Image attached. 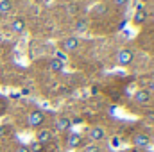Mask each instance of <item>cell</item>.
Instances as JSON below:
<instances>
[{
    "label": "cell",
    "mask_w": 154,
    "mask_h": 152,
    "mask_svg": "<svg viewBox=\"0 0 154 152\" xmlns=\"http://www.w3.org/2000/svg\"><path fill=\"white\" fill-rule=\"evenodd\" d=\"M63 66H65V65H63L61 61L54 59V57L48 61V70H50V72H54V74H59V72H63Z\"/></svg>",
    "instance_id": "11"
},
{
    "label": "cell",
    "mask_w": 154,
    "mask_h": 152,
    "mask_svg": "<svg viewBox=\"0 0 154 152\" xmlns=\"http://www.w3.org/2000/svg\"><path fill=\"white\" fill-rule=\"evenodd\" d=\"M43 147H45V145H41L38 141H32V143L29 145V150L31 152H43Z\"/></svg>",
    "instance_id": "15"
},
{
    "label": "cell",
    "mask_w": 154,
    "mask_h": 152,
    "mask_svg": "<svg viewBox=\"0 0 154 152\" xmlns=\"http://www.w3.org/2000/svg\"><path fill=\"white\" fill-rule=\"evenodd\" d=\"M50 2H52V0H43V4H47V5H48Z\"/></svg>",
    "instance_id": "23"
},
{
    "label": "cell",
    "mask_w": 154,
    "mask_h": 152,
    "mask_svg": "<svg viewBox=\"0 0 154 152\" xmlns=\"http://www.w3.org/2000/svg\"><path fill=\"white\" fill-rule=\"evenodd\" d=\"M133 57H134V54H133L131 50L122 48V50H118V54H116V63H118L120 66H129V65L133 63Z\"/></svg>",
    "instance_id": "1"
},
{
    "label": "cell",
    "mask_w": 154,
    "mask_h": 152,
    "mask_svg": "<svg viewBox=\"0 0 154 152\" xmlns=\"http://www.w3.org/2000/svg\"><path fill=\"white\" fill-rule=\"evenodd\" d=\"M74 27H75L77 32H86V31H88V23H86V20H77Z\"/></svg>",
    "instance_id": "14"
},
{
    "label": "cell",
    "mask_w": 154,
    "mask_h": 152,
    "mask_svg": "<svg viewBox=\"0 0 154 152\" xmlns=\"http://www.w3.org/2000/svg\"><path fill=\"white\" fill-rule=\"evenodd\" d=\"M133 145L138 147V149H145L151 145V138L147 134H134L133 136Z\"/></svg>",
    "instance_id": "5"
},
{
    "label": "cell",
    "mask_w": 154,
    "mask_h": 152,
    "mask_svg": "<svg viewBox=\"0 0 154 152\" xmlns=\"http://www.w3.org/2000/svg\"><path fill=\"white\" fill-rule=\"evenodd\" d=\"M11 29H13V32L20 34V32H23V29H25V22H23L22 18H14L13 23H11Z\"/></svg>",
    "instance_id": "10"
},
{
    "label": "cell",
    "mask_w": 154,
    "mask_h": 152,
    "mask_svg": "<svg viewBox=\"0 0 154 152\" xmlns=\"http://www.w3.org/2000/svg\"><path fill=\"white\" fill-rule=\"evenodd\" d=\"M4 134H5V127H2V125H0V136H4Z\"/></svg>",
    "instance_id": "22"
},
{
    "label": "cell",
    "mask_w": 154,
    "mask_h": 152,
    "mask_svg": "<svg viewBox=\"0 0 154 152\" xmlns=\"http://www.w3.org/2000/svg\"><path fill=\"white\" fill-rule=\"evenodd\" d=\"M13 11L11 0H0V14H9Z\"/></svg>",
    "instance_id": "12"
},
{
    "label": "cell",
    "mask_w": 154,
    "mask_h": 152,
    "mask_svg": "<svg viewBox=\"0 0 154 152\" xmlns=\"http://www.w3.org/2000/svg\"><path fill=\"white\" fill-rule=\"evenodd\" d=\"M16 152H31V150H29V147H27V145H20V147L16 149Z\"/></svg>",
    "instance_id": "20"
},
{
    "label": "cell",
    "mask_w": 154,
    "mask_h": 152,
    "mask_svg": "<svg viewBox=\"0 0 154 152\" xmlns=\"http://www.w3.org/2000/svg\"><path fill=\"white\" fill-rule=\"evenodd\" d=\"M43 122H45V113L43 111H32V113H29V116H27V123L31 125V127H41L43 125Z\"/></svg>",
    "instance_id": "2"
},
{
    "label": "cell",
    "mask_w": 154,
    "mask_h": 152,
    "mask_svg": "<svg viewBox=\"0 0 154 152\" xmlns=\"http://www.w3.org/2000/svg\"><path fill=\"white\" fill-rule=\"evenodd\" d=\"M88 138H90L91 141H100V140H104V138H106V132H104V129H102V127L95 125V127H91V129L88 131Z\"/></svg>",
    "instance_id": "4"
},
{
    "label": "cell",
    "mask_w": 154,
    "mask_h": 152,
    "mask_svg": "<svg viewBox=\"0 0 154 152\" xmlns=\"http://www.w3.org/2000/svg\"><path fill=\"white\" fill-rule=\"evenodd\" d=\"M151 143H154V136H152V138H151Z\"/></svg>",
    "instance_id": "24"
},
{
    "label": "cell",
    "mask_w": 154,
    "mask_h": 152,
    "mask_svg": "<svg viewBox=\"0 0 154 152\" xmlns=\"http://www.w3.org/2000/svg\"><path fill=\"white\" fill-rule=\"evenodd\" d=\"M111 145H113V147H120V138H118V136H113V138H111Z\"/></svg>",
    "instance_id": "18"
},
{
    "label": "cell",
    "mask_w": 154,
    "mask_h": 152,
    "mask_svg": "<svg viewBox=\"0 0 154 152\" xmlns=\"http://www.w3.org/2000/svg\"><path fill=\"white\" fill-rule=\"evenodd\" d=\"M145 18H147V14H145L143 11H136L134 16H133V23H134V25H140V23L145 22Z\"/></svg>",
    "instance_id": "13"
},
{
    "label": "cell",
    "mask_w": 154,
    "mask_h": 152,
    "mask_svg": "<svg viewBox=\"0 0 154 152\" xmlns=\"http://www.w3.org/2000/svg\"><path fill=\"white\" fill-rule=\"evenodd\" d=\"M79 43H81V41L77 38H65L61 41V48H63L65 54H66V52H74V50L79 48Z\"/></svg>",
    "instance_id": "3"
},
{
    "label": "cell",
    "mask_w": 154,
    "mask_h": 152,
    "mask_svg": "<svg viewBox=\"0 0 154 152\" xmlns=\"http://www.w3.org/2000/svg\"><path fill=\"white\" fill-rule=\"evenodd\" d=\"M151 97H152V95H151L147 90H138V91L134 93V102H136V104H149Z\"/></svg>",
    "instance_id": "8"
},
{
    "label": "cell",
    "mask_w": 154,
    "mask_h": 152,
    "mask_svg": "<svg viewBox=\"0 0 154 152\" xmlns=\"http://www.w3.org/2000/svg\"><path fill=\"white\" fill-rule=\"evenodd\" d=\"M36 141L41 145H47L48 141H52V131L50 129H39L36 132Z\"/></svg>",
    "instance_id": "7"
},
{
    "label": "cell",
    "mask_w": 154,
    "mask_h": 152,
    "mask_svg": "<svg viewBox=\"0 0 154 152\" xmlns=\"http://www.w3.org/2000/svg\"><path fill=\"white\" fill-rule=\"evenodd\" d=\"M147 91H149L151 95L154 93V81H151V82H149V90H147Z\"/></svg>",
    "instance_id": "21"
},
{
    "label": "cell",
    "mask_w": 154,
    "mask_h": 152,
    "mask_svg": "<svg viewBox=\"0 0 154 152\" xmlns=\"http://www.w3.org/2000/svg\"><path fill=\"white\" fill-rule=\"evenodd\" d=\"M81 143H82V138H81V134H77V132H72V134L68 136V140H66L68 149H77V147H81Z\"/></svg>",
    "instance_id": "9"
},
{
    "label": "cell",
    "mask_w": 154,
    "mask_h": 152,
    "mask_svg": "<svg viewBox=\"0 0 154 152\" xmlns=\"http://www.w3.org/2000/svg\"><path fill=\"white\" fill-rule=\"evenodd\" d=\"M54 59H57V61H61V63L65 65V61H66V54H65L63 50H56V52H54Z\"/></svg>",
    "instance_id": "16"
},
{
    "label": "cell",
    "mask_w": 154,
    "mask_h": 152,
    "mask_svg": "<svg viewBox=\"0 0 154 152\" xmlns=\"http://www.w3.org/2000/svg\"><path fill=\"white\" fill-rule=\"evenodd\" d=\"M113 4H115L116 7H124L127 4V0H113Z\"/></svg>",
    "instance_id": "19"
},
{
    "label": "cell",
    "mask_w": 154,
    "mask_h": 152,
    "mask_svg": "<svg viewBox=\"0 0 154 152\" xmlns=\"http://www.w3.org/2000/svg\"><path fill=\"white\" fill-rule=\"evenodd\" d=\"M84 152H100V149H99L95 143H90V145L84 147Z\"/></svg>",
    "instance_id": "17"
},
{
    "label": "cell",
    "mask_w": 154,
    "mask_h": 152,
    "mask_svg": "<svg viewBox=\"0 0 154 152\" xmlns=\"http://www.w3.org/2000/svg\"><path fill=\"white\" fill-rule=\"evenodd\" d=\"M56 129H57L59 132H66V131H70V129H72V120H70L68 116H61V118H57V120H56Z\"/></svg>",
    "instance_id": "6"
}]
</instances>
